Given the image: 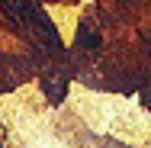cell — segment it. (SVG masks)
<instances>
[{
    "label": "cell",
    "mask_w": 151,
    "mask_h": 148,
    "mask_svg": "<svg viewBox=\"0 0 151 148\" xmlns=\"http://www.w3.org/2000/svg\"><path fill=\"white\" fill-rule=\"evenodd\" d=\"M81 45H84V48H96V45H100V35L90 32V29H81Z\"/></svg>",
    "instance_id": "cell-1"
},
{
    "label": "cell",
    "mask_w": 151,
    "mask_h": 148,
    "mask_svg": "<svg viewBox=\"0 0 151 148\" xmlns=\"http://www.w3.org/2000/svg\"><path fill=\"white\" fill-rule=\"evenodd\" d=\"M142 103H145V106H151V90H145V93H142Z\"/></svg>",
    "instance_id": "cell-2"
}]
</instances>
